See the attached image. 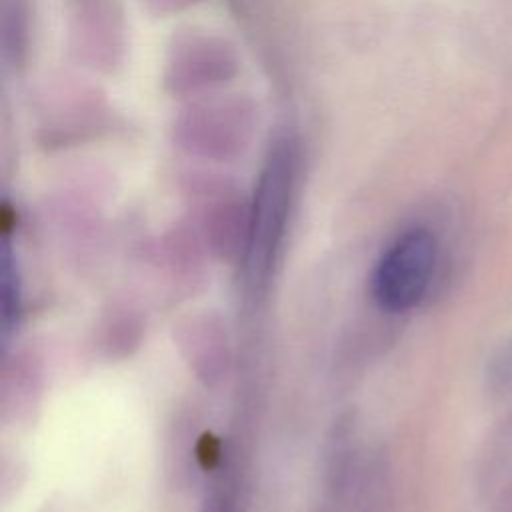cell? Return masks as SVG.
I'll return each instance as SVG.
<instances>
[{"label": "cell", "mask_w": 512, "mask_h": 512, "mask_svg": "<svg viewBox=\"0 0 512 512\" xmlns=\"http://www.w3.org/2000/svg\"><path fill=\"white\" fill-rule=\"evenodd\" d=\"M488 386L498 398H512V336L496 350L490 360Z\"/></svg>", "instance_id": "cell-4"}, {"label": "cell", "mask_w": 512, "mask_h": 512, "mask_svg": "<svg viewBox=\"0 0 512 512\" xmlns=\"http://www.w3.org/2000/svg\"><path fill=\"white\" fill-rule=\"evenodd\" d=\"M438 266V240L428 228L404 230L380 256L372 294L386 312L400 314L416 308L432 286Z\"/></svg>", "instance_id": "cell-2"}, {"label": "cell", "mask_w": 512, "mask_h": 512, "mask_svg": "<svg viewBox=\"0 0 512 512\" xmlns=\"http://www.w3.org/2000/svg\"><path fill=\"white\" fill-rule=\"evenodd\" d=\"M482 512H512V412L496 424L478 466Z\"/></svg>", "instance_id": "cell-3"}, {"label": "cell", "mask_w": 512, "mask_h": 512, "mask_svg": "<svg viewBox=\"0 0 512 512\" xmlns=\"http://www.w3.org/2000/svg\"><path fill=\"white\" fill-rule=\"evenodd\" d=\"M294 174V150L292 146H288V142H282L272 150L260 174L250 212L244 274L248 284L254 288L266 282L274 266L290 212Z\"/></svg>", "instance_id": "cell-1"}]
</instances>
